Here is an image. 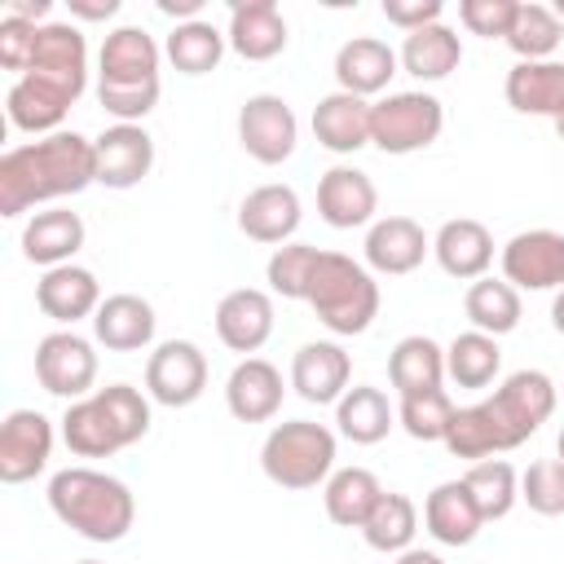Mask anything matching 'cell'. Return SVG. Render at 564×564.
Returning <instances> with one entry per match:
<instances>
[{
    "label": "cell",
    "mask_w": 564,
    "mask_h": 564,
    "mask_svg": "<svg viewBox=\"0 0 564 564\" xmlns=\"http://www.w3.org/2000/svg\"><path fill=\"white\" fill-rule=\"evenodd\" d=\"M397 62H401L414 79H445V75L458 70V62H463V40H458V31H449L445 22H432V26L405 35Z\"/></svg>",
    "instance_id": "cell-32"
},
{
    "label": "cell",
    "mask_w": 564,
    "mask_h": 564,
    "mask_svg": "<svg viewBox=\"0 0 564 564\" xmlns=\"http://www.w3.org/2000/svg\"><path fill=\"white\" fill-rule=\"evenodd\" d=\"M414 533H419V511H414V502H410L405 494L383 489L379 507H375L370 520L361 524L366 546H370V551H383V555H401V551H410Z\"/></svg>",
    "instance_id": "cell-38"
},
{
    "label": "cell",
    "mask_w": 564,
    "mask_h": 564,
    "mask_svg": "<svg viewBox=\"0 0 564 564\" xmlns=\"http://www.w3.org/2000/svg\"><path fill=\"white\" fill-rule=\"evenodd\" d=\"M560 40H564V22L555 18V9L533 4V0L516 9V22L507 31V44H511V53L520 62H551V53L560 48Z\"/></svg>",
    "instance_id": "cell-41"
},
{
    "label": "cell",
    "mask_w": 564,
    "mask_h": 564,
    "mask_svg": "<svg viewBox=\"0 0 564 564\" xmlns=\"http://www.w3.org/2000/svg\"><path fill=\"white\" fill-rule=\"evenodd\" d=\"M392 405H388V397L379 392V388H370V383H357V388H348L344 397H339V405H335V423H339V432L352 441V445H379L388 432H392Z\"/></svg>",
    "instance_id": "cell-36"
},
{
    "label": "cell",
    "mask_w": 564,
    "mask_h": 564,
    "mask_svg": "<svg viewBox=\"0 0 564 564\" xmlns=\"http://www.w3.org/2000/svg\"><path fill=\"white\" fill-rule=\"evenodd\" d=\"M97 181L93 141L79 132H53L0 154V216H22L35 203L70 198Z\"/></svg>",
    "instance_id": "cell-2"
},
{
    "label": "cell",
    "mask_w": 564,
    "mask_h": 564,
    "mask_svg": "<svg viewBox=\"0 0 564 564\" xmlns=\"http://www.w3.org/2000/svg\"><path fill=\"white\" fill-rule=\"evenodd\" d=\"M370 101L352 97V93H330L313 106V137L335 150V154H352L361 145H370Z\"/></svg>",
    "instance_id": "cell-27"
},
{
    "label": "cell",
    "mask_w": 564,
    "mask_h": 564,
    "mask_svg": "<svg viewBox=\"0 0 564 564\" xmlns=\"http://www.w3.org/2000/svg\"><path fill=\"white\" fill-rule=\"evenodd\" d=\"M48 507L66 529H75L88 542H119L137 520V502L128 485L93 467L57 471L48 480Z\"/></svg>",
    "instance_id": "cell-4"
},
{
    "label": "cell",
    "mask_w": 564,
    "mask_h": 564,
    "mask_svg": "<svg viewBox=\"0 0 564 564\" xmlns=\"http://www.w3.org/2000/svg\"><path fill=\"white\" fill-rule=\"evenodd\" d=\"M454 414H458V405L445 397V388L410 392V397H401V410H397L401 427H405L414 441H441V445H445V436H449Z\"/></svg>",
    "instance_id": "cell-42"
},
{
    "label": "cell",
    "mask_w": 564,
    "mask_h": 564,
    "mask_svg": "<svg viewBox=\"0 0 564 564\" xmlns=\"http://www.w3.org/2000/svg\"><path fill=\"white\" fill-rule=\"evenodd\" d=\"M53 454V423L40 410H13L0 423V480L26 485L48 467Z\"/></svg>",
    "instance_id": "cell-13"
},
{
    "label": "cell",
    "mask_w": 564,
    "mask_h": 564,
    "mask_svg": "<svg viewBox=\"0 0 564 564\" xmlns=\"http://www.w3.org/2000/svg\"><path fill=\"white\" fill-rule=\"evenodd\" d=\"M388 379L401 397L410 392H427V388H441L445 379V348L427 335H405L392 357H388Z\"/></svg>",
    "instance_id": "cell-33"
},
{
    "label": "cell",
    "mask_w": 564,
    "mask_h": 564,
    "mask_svg": "<svg viewBox=\"0 0 564 564\" xmlns=\"http://www.w3.org/2000/svg\"><path fill=\"white\" fill-rule=\"evenodd\" d=\"M150 432V401L132 383L97 388L93 397H79L62 414V441L79 458H110L128 445H137Z\"/></svg>",
    "instance_id": "cell-3"
},
{
    "label": "cell",
    "mask_w": 564,
    "mask_h": 564,
    "mask_svg": "<svg viewBox=\"0 0 564 564\" xmlns=\"http://www.w3.org/2000/svg\"><path fill=\"white\" fill-rule=\"evenodd\" d=\"M555 410V383L542 370H516L494 397L463 405L449 423L445 449L454 458H494L502 449L524 445Z\"/></svg>",
    "instance_id": "cell-1"
},
{
    "label": "cell",
    "mask_w": 564,
    "mask_h": 564,
    "mask_svg": "<svg viewBox=\"0 0 564 564\" xmlns=\"http://www.w3.org/2000/svg\"><path fill=\"white\" fill-rule=\"evenodd\" d=\"M423 524H427V533H432L436 542H445V546H467V542L480 533L485 520H480V511H476L467 485H463V480H445V485H436V489L427 494V502H423Z\"/></svg>",
    "instance_id": "cell-30"
},
{
    "label": "cell",
    "mask_w": 564,
    "mask_h": 564,
    "mask_svg": "<svg viewBox=\"0 0 564 564\" xmlns=\"http://www.w3.org/2000/svg\"><path fill=\"white\" fill-rule=\"evenodd\" d=\"M463 313L480 335H511L520 326V291L507 278H476L463 295Z\"/></svg>",
    "instance_id": "cell-35"
},
{
    "label": "cell",
    "mask_w": 564,
    "mask_h": 564,
    "mask_svg": "<svg viewBox=\"0 0 564 564\" xmlns=\"http://www.w3.org/2000/svg\"><path fill=\"white\" fill-rule=\"evenodd\" d=\"M79 564H97V560H79Z\"/></svg>",
    "instance_id": "cell-57"
},
{
    "label": "cell",
    "mask_w": 564,
    "mask_h": 564,
    "mask_svg": "<svg viewBox=\"0 0 564 564\" xmlns=\"http://www.w3.org/2000/svg\"><path fill=\"white\" fill-rule=\"evenodd\" d=\"M35 304L44 317L75 326L79 317H93L101 308V286H97L93 269L57 264V269H44V278L35 282Z\"/></svg>",
    "instance_id": "cell-18"
},
{
    "label": "cell",
    "mask_w": 564,
    "mask_h": 564,
    "mask_svg": "<svg viewBox=\"0 0 564 564\" xmlns=\"http://www.w3.org/2000/svg\"><path fill=\"white\" fill-rule=\"evenodd\" d=\"M498 366H502V352H498V339L494 335L463 330L445 348V375L458 388H489L498 379Z\"/></svg>",
    "instance_id": "cell-39"
},
{
    "label": "cell",
    "mask_w": 564,
    "mask_h": 564,
    "mask_svg": "<svg viewBox=\"0 0 564 564\" xmlns=\"http://www.w3.org/2000/svg\"><path fill=\"white\" fill-rule=\"evenodd\" d=\"M441 13H445L441 0H383V18H388L392 26H401L405 35H410V31H423V26H432V22H441Z\"/></svg>",
    "instance_id": "cell-48"
},
{
    "label": "cell",
    "mask_w": 564,
    "mask_h": 564,
    "mask_svg": "<svg viewBox=\"0 0 564 564\" xmlns=\"http://www.w3.org/2000/svg\"><path fill=\"white\" fill-rule=\"evenodd\" d=\"M101 79L106 84H145L159 79V44L141 26H119L101 44Z\"/></svg>",
    "instance_id": "cell-29"
},
{
    "label": "cell",
    "mask_w": 564,
    "mask_h": 564,
    "mask_svg": "<svg viewBox=\"0 0 564 564\" xmlns=\"http://www.w3.org/2000/svg\"><path fill=\"white\" fill-rule=\"evenodd\" d=\"M260 467L273 485L282 489H313L330 476L335 467V432L322 427V423H308V419H291V423H278L269 436H264V449H260Z\"/></svg>",
    "instance_id": "cell-6"
},
{
    "label": "cell",
    "mask_w": 564,
    "mask_h": 564,
    "mask_svg": "<svg viewBox=\"0 0 564 564\" xmlns=\"http://www.w3.org/2000/svg\"><path fill=\"white\" fill-rule=\"evenodd\" d=\"M463 485H467V494H471V502H476V511H480L485 524H489V520H502V516L516 507V498H520V476H516V467L502 463V458H480V463H471V467L463 471Z\"/></svg>",
    "instance_id": "cell-37"
},
{
    "label": "cell",
    "mask_w": 564,
    "mask_h": 564,
    "mask_svg": "<svg viewBox=\"0 0 564 564\" xmlns=\"http://www.w3.org/2000/svg\"><path fill=\"white\" fill-rule=\"evenodd\" d=\"M397 564H445V560H441L436 551H401Z\"/></svg>",
    "instance_id": "cell-52"
},
{
    "label": "cell",
    "mask_w": 564,
    "mask_h": 564,
    "mask_svg": "<svg viewBox=\"0 0 564 564\" xmlns=\"http://www.w3.org/2000/svg\"><path fill=\"white\" fill-rule=\"evenodd\" d=\"M35 35H40V26H35V22L13 18V13H4V18H0V66H4V70H13L18 79H22V75H26V66H31Z\"/></svg>",
    "instance_id": "cell-47"
},
{
    "label": "cell",
    "mask_w": 564,
    "mask_h": 564,
    "mask_svg": "<svg viewBox=\"0 0 564 564\" xmlns=\"http://www.w3.org/2000/svg\"><path fill=\"white\" fill-rule=\"evenodd\" d=\"M555 132H560V141H564V119H555Z\"/></svg>",
    "instance_id": "cell-55"
},
{
    "label": "cell",
    "mask_w": 564,
    "mask_h": 564,
    "mask_svg": "<svg viewBox=\"0 0 564 564\" xmlns=\"http://www.w3.org/2000/svg\"><path fill=\"white\" fill-rule=\"evenodd\" d=\"M379 498H383V485H379V476L366 471V467H344V471H335V476L326 480V494H322L326 516H330V524H339V529H361V524L370 520V511L379 507Z\"/></svg>",
    "instance_id": "cell-31"
},
{
    "label": "cell",
    "mask_w": 564,
    "mask_h": 564,
    "mask_svg": "<svg viewBox=\"0 0 564 564\" xmlns=\"http://www.w3.org/2000/svg\"><path fill=\"white\" fill-rule=\"evenodd\" d=\"M225 44L229 35H220L212 22L194 18V22H176V31L167 35V62L181 70V75H207L220 66L225 57Z\"/></svg>",
    "instance_id": "cell-40"
},
{
    "label": "cell",
    "mask_w": 564,
    "mask_h": 564,
    "mask_svg": "<svg viewBox=\"0 0 564 564\" xmlns=\"http://www.w3.org/2000/svg\"><path fill=\"white\" fill-rule=\"evenodd\" d=\"M238 229L251 242H286L300 229V194L291 185H260L238 207Z\"/></svg>",
    "instance_id": "cell-24"
},
{
    "label": "cell",
    "mask_w": 564,
    "mask_h": 564,
    "mask_svg": "<svg viewBox=\"0 0 564 564\" xmlns=\"http://www.w3.org/2000/svg\"><path fill=\"white\" fill-rule=\"evenodd\" d=\"M9 13H13V18H26V22H40V18H48V0H13ZM40 26H44V22H40Z\"/></svg>",
    "instance_id": "cell-50"
},
{
    "label": "cell",
    "mask_w": 564,
    "mask_h": 564,
    "mask_svg": "<svg viewBox=\"0 0 564 564\" xmlns=\"http://www.w3.org/2000/svg\"><path fill=\"white\" fill-rule=\"evenodd\" d=\"M97 154V185L106 189H132L154 167V141L141 123H115L101 137H93Z\"/></svg>",
    "instance_id": "cell-14"
},
{
    "label": "cell",
    "mask_w": 564,
    "mask_h": 564,
    "mask_svg": "<svg viewBox=\"0 0 564 564\" xmlns=\"http://www.w3.org/2000/svg\"><path fill=\"white\" fill-rule=\"evenodd\" d=\"M516 9L520 0H463L458 4V18L471 35H485V40H507L511 22H516Z\"/></svg>",
    "instance_id": "cell-46"
},
{
    "label": "cell",
    "mask_w": 564,
    "mask_h": 564,
    "mask_svg": "<svg viewBox=\"0 0 564 564\" xmlns=\"http://www.w3.org/2000/svg\"><path fill=\"white\" fill-rule=\"evenodd\" d=\"M432 251H436V264L458 278V282H476L485 278V269L494 264V238L480 220L471 216H458V220H445L432 238Z\"/></svg>",
    "instance_id": "cell-21"
},
{
    "label": "cell",
    "mask_w": 564,
    "mask_h": 564,
    "mask_svg": "<svg viewBox=\"0 0 564 564\" xmlns=\"http://www.w3.org/2000/svg\"><path fill=\"white\" fill-rule=\"evenodd\" d=\"M348 352L330 339H317V344H304L295 357H291V388L308 401V405H330L348 392Z\"/></svg>",
    "instance_id": "cell-19"
},
{
    "label": "cell",
    "mask_w": 564,
    "mask_h": 564,
    "mask_svg": "<svg viewBox=\"0 0 564 564\" xmlns=\"http://www.w3.org/2000/svg\"><path fill=\"white\" fill-rule=\"evenodd\" d=\"M70 106H75L70 97H62L57 88H48V84H40L31 75L13 79L9 97H4V110H9V123L13 128H22V132H48V137L57 132V123L66 119Z\"/></svg>",
    "instance_id": "cell-34"
},
{
    "label": "cell",
    "mask_w": 564,
    "mask_h": 564,
    "mask_svg": "<svg viewBox=\"0 0 564 564\" xmlns=\"http://www.w3.org/2000/svg\"><path fill=\"white\" fill-rule=\"evenodd\" d=\"M427 251H432V242H427L423 225L410 216H383L366 234V264L375 273H388V278L414 273Z\"/></svg>",
    "instance_id": "cell-17"
},
{
    "label": "cell",
    "mask_w": 564,
    "mask_h": 564,
    "mask_svg": "<svg viewBox=\"0 0 564 564\" xmlns=\"http://www.w3.org/2000/svg\"><path fill=\"white\" fill-rule=\"evenodd\" d=\"M379 189L361 167H330L317 181V212L330 229H357L375 216Z\"/></svg>",
    "instance_id": "cell-20"
},
{
    "label": "cell",
    "mask_w": 564,
    "mask_h": 564,
    "mask_svg": "<svg viewBox=\"0 0 564 564\" xmlns=\"http://www.w3.org/2000/svg\"><path fill=\"white\" fill-rule=\"evenodd\" d=\"M397 75V53L375 40V35H352L348 44H339L335 53V79H339V93H352V97H375L388 88V79Z\"/></svg>",
    "instance_id": "cell-23"
},
{
    "label": "cell",
    "mask_w": 564,
    "mask_h": 564,
    "mask_svg": "<svg viewBox=\"0 0 564 564\" xmlns=\"http://www.w3.org/2000/svg\"><path fill=\"white\" fill-rule=\"evenodd\" d=\"M502 278L516 291H555L564 286V234L524 229L502 247Z\"/></svg>",
    "instance_id": "cell-12"
},
{
    "label": "cell",
    "mask_w": 564,
    "mask_h": 564,
    "mask_svg": "<svg viewBox=\"0 0 564 564\" xmlns=\"http://www.w3.org/2000/svg\"><path fill=\"white\" fill-rule=\"evenodd\" d=\"M238 141L242 150L264 163V167H278L295 154V141H300V123H295V110L273 97V93H256L242 101L238 110Z\"/></svg>",
    "instance_id": "cell-8"
},
{
    "label": "cell",
    "mask_w": 564,
    "mask_h": 564,
    "mask_svg": "<svg viewBox=\"0 0 564 564\" xmlns=\"http://www.w3.org/2000/svg\"><path fill=\"white\" fill-rule=\"evenodd\" d=\"M551 326L564 335V291H560V295H555V304H551Z\"/></svg>",
    "instance_id": "cell-53"
},
{
    "label": "cell",
    "mask_w": 564,
    "mask_h": 564,
    "mask_svg": "<svg viewBox=\"0 0 564 564\" xmlns=\"http://www.w3.org/2000/svg\"><path fill=\"white\" fill-rule=\"evenodd\" d=\"M229 48L247 62H269L286 48V18L273 0H242L229 9Z\"/></svg>",
    "instance_id": "cell-22"
},
{
    "label": "cell",
    "mask_w": 564,
    "mask_h": 564,
    "mask_svg": "<svg viewBox=\"0 0 564 564\" xmlns=\"http://www.w3.org/2000/svg\"><path fill=\"white\" fill-rule=\"evenodd\" d=\"M520 498L538 516H564V458H538L520 476Z\"/></svg>",
    "instance_id": "cell-44"
},
{
    "label": "cell",
    "mask_w": 564,
    "mask_h": 564,
    "mask_svg": "<svg viewBox=\"0 0 564 564\" xmlns=\"http://www.w3.org/2000/svg\"><path fill=\"white\" fill-rule=\"evenodd\" d=\"M198 9H203V0H159V13H167V18H185V22H194Z\"/></svg>",
    "instance_id": "cell-51"
},
{
    "label": "cell",
    "mask_w": 564,
    "mask_h": 564,
    "mask_svg": "<svg viewBox=\"0 0 564 564\" xmlns=\"http://www.w3.org/2000/svg\"><path fill=\"white\" fill-rule=\"evenodd\" d=\"M308 304H313V313L326 330L361 335L379 317V282L352 256L322 251L317 269H313V282H308Z\"/></svg>",
    "instance_id": "cell-5"
},
{
    "label": "cell",
    "mask_w": 564,
    "mask_h": 564,
    "mask_svg": "<svg viewBox=\"0 0 564 564\" xmlns=\"http://www.w3.org/2000/svg\"><path fill=\"white\" fill-rule=\"evenodd\" d=\"M445 128V110L432 93H392L370 110V145L383 154L427 150Z\"/></svg>",
    "instance_id": "cell-7"
},
{
    "label": "cell",
    "mask_w": 564,
    "mask_h": 564,
    "mask_svg": "<svg viewBox=\"0 0 564 564\" xmlns=\"http://www.w3.org/2000/svg\"><path fill=\"white\" fill-rule=\"evenodd\" d=\"M507 106L520 115L564 119V62H516L507 70Z\"/></svg>",
    "instance_id": "cell-26"
},
{
    "label": "cell",
    "mask_w": 564,
    "mask_h": 564,
    "mask_svg": "<svg viewBox=\"0 0 564 564\" xmlns=\"http://www.w3.org/2000/svg\"><path fill=\"white\" fill-rule=\"evenodd\" d=\"M31 79L57 88L62 97L79 101L84 84H88V44L79 35V26L70 22H44L40 35H35V53H31V66H26Z\"/></svg>",
    "instance_id": "cell-9"
},
{
    "label": "cell",
    "mask_w": 564,
    "mask_h": 564,
    "mask_svg": "<svg viewBox=\"0 0 564 564\" xmlns=\"http://www.w3.org/2000/svg\"><path fill=\"white\" fill-rule=\"evenodd\" d=\"M93 335L110 352H137V348H145L154 339V308H150V300L128 295V291L106 295L101 308L93 313Z\"/></svg>",
    "instance_id": "cell-25"
},
{
    "label": "cell",
    "mask_w": 564,
    "mask_h": 564,
    "mask_svg": "<svg viewBox=\"0 0 564 564\" xmlns=\"http://www.w3.org/2000/svg\"><path fill=\"white\" fill-rule=\"evenodd\" d=\"M84 247V220L66 207H53V212H35L22 229V256L31 264H44V269H57V264H70V256Z\"/></svg>",
    "instance_id": "cell-28"
},
{
    "label": "cell",
    "mask_w": 564,
    "mask_h": 564,
    "mask_svg": "<svg viewBox=\"0 0 564 564\" xmlns=\"http://www.w3.org/2000/svg\"><path fill=\"white\" fill-rule=\"evenodd\" d=\"M225 405L238 423H269L282 410V370L264 357H242L225 383Z\"/></svg>",
    "instance_id": "cell-16"
},
{
    "label": "cell",
    "mask_w": 564,
    "mask_h": 564,
    "mask_svg": "<svg viewBox=\"0 0 564 564\" xmlns=\"http://www.w3.org/2000/svg\"><path fill=\"white\" fill-rule=\"evenodd\" d=\"M97 101L119 123H137L159 106V79H145V84H106V79H97Z\"/></svg>",
    "instance_id": "cell-45"
},
{
    "label": "cell",
    "mask_w": 564,
    "mask_h": 564,
    "mask_svg": "<svg viewBox=\"0 0 564 564\" xmlns=\"http://www.w3.org/2000/svg\"><path fill=\"white\" fill-rule=\"evenodd\" d=\"M207 388V357L198 344L189 339H167L150 352L145 361V392L167 405V410H181V405H194Z\"/></svg>",
    "instance_id": "cell-10"
},
{
    "label": "cell",
    "mask_w": 564,
    "mask_h": 564,
    "mask_svg": "<svg viewBox=\"0 0 564 564\" xmlns=\"http://www.w3.org/2000/svg\"><path fill=\"white\" fill-rule=\"evenodd\" d=\"M216 335L229 352H256L273 335V300L256 286H238L216 304Z\"/></svg>",
    "instance_id": "cell-15"
},
{
    "label": "cell",
    "mask_w": 564,
    "mask_h": 564,
    "mask_svg": "<svg viewBox=\"0 0 564 564\" xmlns=\"http://www.w3.org/2000/svg\"><path fill=\"white\" fill-rule=\"evenodd\" d=\"M66 4H70V13L84 18V22H106V18L119 13V0H66Z\"/></svg>",
    "instance_id": "cell-49"
},
{
    "label": "cell",
    "mask_w": 564,
    "mask_h": 564,
    "mask_svg": "<svg viewBox=\"0 0 564 564\" xmlns=\"http://www.w3.org/2000/svg\"><path fill=\"white\" fill-rule=\"evenodd\" d=\"M317 247L308 242H282L273 256H269V291L282 295V300H308V282H313V269H317Z\"/></svg>",
    "instance_id": "cell-43"
},
{
    "label": "cell",
    "mask_w": 564,
    "mask_h": 564,
    "mask_svg": "<svg viewBox=\"0 0 564 564\" xmlns=\"http://www.w3.org/2000/svg\"><path fill=\"white\" fill-rule=\"evenodd\" d=\"M555 449H560V458H564V432H560V445H555Z\"/></svg>",
    "instance_id": "cell-56"
},
{
    "label": "cell",
    "mask_w": 564,
    "mask_h": 564,
    "mask_svg": "<svg viewBox=\"0 0 564 564\" xmlns=\"http://www.w3.org/2000/svg\"><path fill=\"white\" fill-rule=\"evenodd\" d=\"M35 379L44 392L53 397H66V401H79L93 379H97V352L84 335L75 330H53L40 339L35 348Z\"/></svg>",
    "instance_id": "cell-11"
},
{
    "label": "cell",
    "mask_w": 564,
    "mask_h": 564,
    "mask_svg": "<svg viewBox=\"0 0 564 564\" xmlns=\"http://www.w3.org/2000/svg\"><path fill=\"white\" fill-rule=\"evenodd\" d=\"M555 18H560V22H564V0H560V4H555Z\"/></svg>",
    "instance_id": "cell-54"
}]
</instances>
